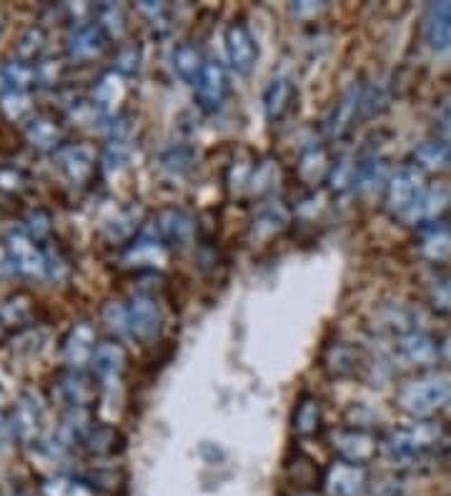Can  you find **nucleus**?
<instances>
[{
	"mask_svg": "<svg viewBox=\"0 0 451 496\" xmlns=\"http://www.w3.org/2000/svg\"><path fill=\"white\" fill-rule=\"evenodd\" d=\"M108 38L101 33L96 23L75 21V25L65 38V53L73 63H91L106 51Z\"/></svg>",
	"mask_w": 451,
	"mask_h": 496,
	"instance_id": "f3484780",
	"label": "nucleus"
},
{
	"mask_svg": "<svg viewBox=\"0 0 451 496\" xmlns=\"http://www.w3.org/2000/svg\"><path fill=\"white\" fill-rule=\"evenodd\" d=\"M11 91V86H8V78H5V73H3V68H0V98L5 96Z\"/></svg>",
	"mask_w": 451,
	"mask_h": 496,
	"instance_id": "052dcab7",
	"label": "nucleus"
},
{
	"mask_svg": "<svg viewBox=\"0 0 451 496\" xmlns=\"http://www.w3.org/2000/svg\"><path fill=\"white\" fill-rule=\"evenodd\" d=\"M88 484L98 489V491H106V494H116L126 484V476L116 472V469H98V472H91L86 479Z\"/></svg>",
	"mask_w": 451,
	"mask_h": 496,
	"instance_id": "de8ad7c7",
	"label": "nucleus"
},
{
	"mask_svg": "<svg viewBox=\"0 0 451 496\" xmlns=\"http://www.w3.org/2000/svg\"><path fill=\"white\" fill-rule=\"evenodd\" d=\"M18 496H28V494H18Z\"/></svg>",
	"mask_w": 451,
	"mask_h": 496,
	"instance_id": "69168bd1",
	"label": "nucleus"
},
{
	"mask_svg": "<svg viewBox=\"0 0 451 496\" xmlns=\"http://www.w3.org/2000/svg\"><path fill=\"white\" fill-rule=\"evenodd\" d=\"M0 109L5 113V119L8 120H28L33 119V103L31 96H28V91H8L5 96L0 98Z\"/></svg>",
	"mask_w": 451,
	"mask_h": 496,
	"instance_id": "79ce46f5",
	"label": "nucleus"
},
{
	"mask_svg": "<svg viewBox=\"0 0 451 496\" xmlns=\"http://www.w3.org/2000/svg\"><path fill=\"white\" fill-rule=\"evenodd\" d=\"M45 48V31L41 25H31L28 31L23 33L21 41L15 45V58H21L25 63H38L41 61V53Z\"/></svg>",
	"mask_w": 451,
	"mask_h": 496,
	"instance_id": "a19ab883",
	"label": "nucleus"
},
{
	"mask_svg": "<svg viewBox=\"0 0 451 496\" xmlns=\"http://www.w3.org/2000/svg\"><path fill=\"white\" fill-rule=\"evenodd\" d=\"M291 224V214L286 205L276 201V198H266L254 208V216L248 224V236L258 241V243H266L271 238L281 236Z\"/></svg>",
	"mask_w": 451,
	"mask_h": 496,
	"instance_id": "2eb2a0df",
	"label": "nucleus"
},
{
	"mask_svg": "<svg viewBox=\"0 0 451 496\" xmlns=\"http://www.w3.org/2000/svg\"><path fill=\"white\" fill-rule=\"evenodd\" d=\"M389 109V91L384 83H364L361 119H374Z\"/></svg>",
	"mask_w": 451,
	"mask_h": 496,
	"instance_id": "c03bdc74",
	"label": "nucleus"
},
{
	"mask_svg": "<svg viewBox=\"0 0 451 496\" xmlns=\"http://www.w3.org/2000/svg\"><path fill=\"white\" fill-rule=\"evenodd\" d=\"M23 224H25V234L38 243V241H45V238L51 236V231H53V218L51 214L45 211V208H33L28 216L23 218Z\"/></svg>",
	"mask_w": 451,
	"mask_h": 496,
	"instance_id": "49530a36",
	"label": "nucleus"
},
{
	"mask_svg": "<svg viewBox=\"0 0 451 496\" xmlns=\"http://www.w3.org/2000/svg\"><path fill=\"white\" fill-rule=\"evenodd\" d=\"M153 234L161 238L166 248H183L194 246L196 234H198V226H196V218L183 211V208H163L156 216V224H153Z\"/></svg>",
	"mask_w": 451,
	"mask_h": 496,
	"instance_id": "1a4fd4ad",
	"label": "nucleus"
},
{
	"mask_svg": "<svg viewBox=\"0 0 451 496\" xmlns=\"http://www.w3.org/2000/svg\"><path fill=\"white\" fill-rule=\"evenodd\" d=\"M293 496H321V494H316V491H296Z\"/></svg>",
	"mask_w": 451,
	"mask_h": 496,
	"instance_id": "e2e57ef3",
	"label": "nucleus"
},
{
	"mask_svg": "<svg viewBox=\"0 0 451 496\" xmlns=\"http://www.w3.org/2000/svg\"><path fill=\"white\" fill-rule=\"evenodd\" d=\"M140 211L136 205H130V208H123L119 211V216H113L108 221L106 226V238L110 243H130L133 236L140 231Z\"/></svg>",
	"mask_w": 451,
	"mask_h": 496,
	"instance_id": "f704fd0d",
	"label": "nucleus"
},
{
	"mask_svg": "<svg viewBox=\"0 0 451 496\" xmlns=\"http://www.w3.org/2000/svg\"><path fill=\"white\" fill-rule=\"evenodd\" d=\"M136 11H139L153 28H158L161 33L168 31L171 11H168L166 3H149V0H143V3H136Z\"/></svg>",
	"mask_w": 451,
	"mask_h": 496,
	"instance_id": "09e8293b",
	"label": "nucleus"
},
{
	"mask_svg": "<svg viewBox=\"0 0 451 496\" xmlns=\"http://www.w3.org/2000/svg\"><path fill=\"white\" fill-rule=\"evenodd\" d=\"M196 103L201 106L208 113H214L226 103V98L231 93V81H228V73H226L224 63L218 61H206L201 76L196 78L194 83Z\"/></svg>",
	"mask_w": 451,
	"mask_h": 496,
	"instance_id": "ddd939ff",
	"label": "nucleus"
},
{
	"mask_svg": "<svg viewBox=\"0 0 451 496\" xmlns=\"http://www.w3.org/2000/svg\"><path fill=\"white\" fill-rule=\"evenodd\" d=\"M444 439V429L437 421H414L408 426H398L384 436L381 449L391 462L397 464H411L419 462L427 453H431Z\"/></svg>",
	"mask_w": 451,
	"mask_h": 496,
	"instance_id": "f03ea898",
	"label": "nucleus"
},
{
	"mask_svg": "<svg viewBox=\"0 0 451 496\" xmlns=\"http://www.w3.org/2000/svg\"><path fill=\"white\" fill-rule=\"evenodd\" d=\"M8 336V326H5V321H3V316H0V341Z\"/></svg>",
	"mask_w": 451,
	"mask_h": 496,
	"instance_id": "680f3d73",
	"label": "nucleus"
},
{
	"mask_svg": "<svg viewBox=\"0 0 451 496\" xmlns=\"http://www.w3.org/2000/svg\"><path fill=\"white\" fill-rule=\"evenodd\" d=\"M296 98V88L289 76H273L269 86L264 91V113L271 123H279L281 119L289 116L291 106Z\"/></svg>",
	"mask_w": 451,
	"mask_h": 496,
	"instance_id": "393cba45",
	"label": "nucleus"
},
{
	"mask_svg": "<svg viewBox=\"0 0 451 496\" xmlns=\"http://www.w3.org/2000/svg\"><path fill=\"white\" fill-rule=\"evenodd\" d=\"M326 5L323 3H312V0H303V3H293L289 11L296 15V18H312V15H319Z\"/></svg>",
	"mask_w": 451,
	"mask_h": 496,
	"instance_id": "4d7b16f0",
	"label": "nucleus"
},
{
	"mask_svg": "<svg viewBox=\"0 0 451 496\" xmlns=\"http://www.w3.org/2000/svg\"><path fill=\"white\" fill-rule=\"evenodd\" d=\"M0 316H3L5 326H21V329H25L33 319V301L25 293H15V296H11L8 301L0 306Z\"/></svg>",
	"mask_w": 451,
	"mask_h": 496,
	"instance_id": "ea45409f",
	"label": "nucleus"
},
{
	"mask_svg": "<svg viewBox=\"0 0 451 496\" xmlns=\"http://www.w3.org/2000/svg\"><path fill=\"white\" fill-rule=\"evenodd\" d=\"M130 336H136L140 344H153L163 331V313L158 301L150 293H136L129 301Z\"/></svg>",
	"mask_w": 451,
	"mask_h": 496,
	"instance_id": "f8f14e48",
	"label": "nucleus"
},
{
	"mask_svg": "<svg viewBox=\"0 0 451 496\" xmlns=\"http://www.w3.org/2000/svg\"><path fill=\"white\" fill-rule=\"evenodd\" d=\"M331 158H329V151L323 146H309L303 148L299 156V163H296V176L303 186H319L326 184L329 178V171H331Z\"/></svg>",
	"mask_w": 451,
	"mask_h": 496,
	"instance_id": "cd10ccee",
	"label": "nucleus"
},
{
	"mask_svg": "<svg viewBox=\"0 0 451 496\" xmlns=\"http://www.w3.org/2000/svg\"><path fill=\"white\" fill-rule=\"evenodd\" d=\"M93 23H96L101 33L108 41H120L129 33V21H126V11L116 5V3H101L93 13Z\"/></svg>",
	"mask_w": 451,
	"mask_h": 496,
	"instance_id": "72a5a7b5",
	"label": "nucleus"
},
{
	"mask_svg": "<svg viewBox=\"0 0 451 496\" xmlns=\"http://www.w3.org/2000/svg\"><path fill=\"white\" fill-rule=\"evenodd\" d=\"M391 168H389L387 158L381 156H369V158H359V171H356L354 191L359 196H374L376 191H387L389 178H391Z\"/></svg>",
	"mask_w": 451,
	"mask_h": 496,
	"instance_id": "bb28decb",
	"label": "nucleus"
},
{
	"mask_svg": "<svg viewBox=\"0 0 451 496\" xmlns=\"http://www.w3.org/2000/svg\"><path fill=\"white\" fill-rule=\"evenodd\" d=\"M281 178V168L279 161H273V158H266V161H261L254 166V173H251V181H248V191L258 198H269L273 191H276V186H279Z\"/></svg>",
	"mask_w": 451,
	"mask_h": 496,
	"instance_id": "c9c22d12",
	"label": "nucleus"
},
{
	"mask_svg": "<svg viewBox=\"0 0 451 496\" xmlns=\"http://www.w3.org/2000/svg\"><path fill=\"white\" fill-rule=\"evenodd\" d=\"M397 404L398 409L417 419H429L439 411H451V378L444 374L408 378L397 391Z\"/></svg>",
	"mask_w": 451,
	"mask_h": 496,
	"instance_id": "f257e3e1",
	"label": "nucleus"
},
{
	"mask_svg": "<svg viewBox=\"0 0 451 496\" xmlns=\"http://www.w3.org/2000/svg\"><path fill=\"white\" fill-rule=\"evenodd\" d=\"M63 78V63L55 58H43L35 63V83L43 88H53L61 83Z\"/></svg>",
	"mask_w": 451,
	"mask_h": 496,
	"instance_id": "8fccbe9b",
	"label": "nucleus"
},
{
	"mask_svg": "<svg viewBox=\"0 0 451 496\" xmlns=\"http://www.w3.org/2000/svg\"><path fill=\"white\" fill-rule=\"evenodd\" d=\"M140 58L143 53H140L139 43H120L113 55V71L123 78L133 76V73H139Z\"/></svg>",
	"mask_w": 451,
	"mask_h": 496,
	"instance_id": "a18cd8bd",
	"label": "nucleus"
},
{
	"mask_svg": "<svg viewBox=\"0 0 451 496\" xmlns=\"http://www.w3.org/2000/svg\"><path fill=\"white\" fill-rule=\"evenodd\" d=\"M28 188V176L15 166H0V191L3 194H21Z\"/></svg>",
	"mask_w": 451,
	"mask_h": 496,
	"instance_id": "3c124183",
	"label": "nucleus"
},
{
	"mask_svg": "<svg viewBox=\"0 0 451 496\" xmlns=\"http://www.w3.org/2000/svg\"><path fill=\"white\" fill-rule=\"evenodd\" d=\"M126 364H129V357H126V348L119 341H98L96 354L91 361L96 381H101V384L119 381L123 377V371H126Z\"/></svg>",
	"mask_w": 451,
	"mask_h": 496,
	"instance_id": "412c9836",
	"label": "nucleus"
},
{
	"mask_svg": "<svg viewBox=\"0 0 451 496\" xmlns=\"http://www.w3.org/2000/svg\"><path fill=\"white\" fill-rule=\"evenodd\" d=\"M3 73L8 78L11 91H28L31 86H38L35 83V65L25 63L21 58H15L11 63L3 65Z\"/></svg>",
	"mask_w": 451,
	"mask_h": 496,
	"instance_id": "37998d69",
	"label": "nucleus"
},
{
	"mask_svg": "<svg viewBox=\"0 0 451 496\" xmlns=\"http://www.w3.org/2000/svg\"><path fill=\"white\" fill-rule=\"evenodd\" d=\"M361 100H364V83H351L333 100L321 120L323 136L329 140H344L354 130L356 120L361 119Z\"/></svg>",
	"mask_w": 451,
	"mask_h": 496,
	"instance_id": "7ed1b4c3",
	"label": "nucleus"
},
{
	"mask_svg": "<svg viewBox=\"0 0 451 496\" xmlns=\"http://www.w3.org/2000/svg\"><path fill=\"white\" fill-rule=\"evenodd\" d=\"M411 316L414 313L408 311V309H404V306H397V303H389V306H384L381 311H379V329H384V331H389V334H397V336H404L408 334V331H417L414 326H411Z\"/></svg>",
	"mask_w": 451,
	"mask_h": 496,
	"instance_id": "4c0bfd02",
	"label": "nucleus"
},
{
	"mask_svg": "<svg viewBox=\"0 0 451 496\" xmlns=\"http://www.w3.org/2000/svg\"><path fill=\"white\" fill-rule=\"evenodd\" d=\"M171 65L173 71H176V76L186 81V83H196V78L201 76V71H204L206 58L204 51L194 43V41H183L173 48L171 53Z\"/></svg>",
	"mask_w": 451,
	"mask_h": 496,
	"instance_id": "7c9ffc66",
	"label": "nucleus"
},
{
	"mask_svg": "<svg viewBox=\"0 0 451 496\" xmlns=\"http://www.w3.org/2000/svg\"><path fill=\"white\" fill-rule=\"evenodd\" d=\"M361 361H364L361 348L354 344H349V341H333V344L326 346V351H323V368H326V374L333 378L354 377L356 371H359V367H361Z\"/></svg>",
	"mask_w": 451,
	"mask_h": 496,
	"instance_id": "b1692460",
	"label": "nucleus"
},
{
	"mask_svg": "<svg viewBox=\"0 0 451 496\" xmlns=\"http://www.w3.org/2000/svg\"><path fill=\"white\" fill-rule=\"evenodd\" d=\"M441 358H444V361L451 367V334L441 341Z\"/></svg>",
	"mask_w": 451,
	"mask_h": 496,
	"instance_id": "bf43d9fd",
	"label": "nucleus"
},
{
	"mask_svg": "<svg viewBox=\"0 0 451 496\" xmlns=\"http://www.w3.org/2000/svg\"><path fill=\"white\" fill-rule=\"evenodd\" d=\"M55 166L63 173V178L73 186H86L98 168L96 148L86 143H63L55 151Z\"/></svg>",
	"mask_w": 451,
	"mask_h": 496,
	"instance_id": "9d476101",
	"label": "nucleus"
},
{
	"mask_svg": "<svg viewBox=\"0 0 451 496\" xmlns=\"http://www.w3.org/2000/svg\"><path fill=\"white\" fill-rule=\"evenodd\" d=\"M424 188H427L424 186V171H419L414 163H407V166L397 168V171L391 173L387 191H384V205H387V211L401 218L411 208V204L419 198Z\"/></svg>",
	"mask_w": 451,
	"mask_h": 496,
	"instance_id": "423d86ee",
	"label": "nucleus"
},
{
	"mask_svg": "<svg viewBox=\"0 0 451 496\" xmlns=\"http://www.w3.org/2000/svg\"><path fill=\"white\" fill-rule=\"evenodd\" d=\"M129 158V140L126 138H110L108 146L103 148V156H101V163L106 168H119L123 166V161Z\"/></svg>",
	"mask_w": 451,
	"mask_h": 496,
	"instance_id": "5fc2aeb1",
	"label": "nucleus"
},
{
	"mask_svg": "<svg viewBox=\"0 0 451 496\" xmlns=\"http://www.w3.org/2000/svg\"><path fill=\"white\" fill-rule=\"evenodd\" d=\"M11 426L13 439H18L25 446L41 442V432H43V411L38 406V401L31 394H23L18 404L11 411Z\"/></svg>",
	"mask_w": 451,
	"mask_h": 496,
	"instance_id": "a211bd4d",
	"label": "nucleus"
},
{
	"mask_svg": "<svg viewBox=\"0 0 451 496\" xmlns=\"http://www.w3.org/2000/svg\"><path fill=\"white\" fill-rule=\"evenodd\" d=\"M451 208V188L449 186H427L419 194V198L411 204L401 221L407 226L429 228L434 224H441V218L449 214Z\"/></svg>",
	"mask_w": 451,
	"mask_h": 496,
	"instance_id": "6e6552de",
	"label": "nucleus"
},
{
	"mask_svg": "<svg viewBox=\"0 0 451 496\" xmlns=\"http://www.w3.org/2000/svg\"><path fill=\"white\" fill-rule=\"evenodd\" d=\"M101 321L106 324L110 334L130 336V313L129 303L123 301H106L101 306Z\"/></svg>",
	"mask_w": 451,
	"mask_h": 496,
	"instance_id": "58836bf2",
	"label": "nucleus"
},
{
	"mask_svg": "<svg viewBox=\"0 0 451 496\" xmlns=\"http://www.w3.org/2000/svg\"><path fill=\"white\" fill-rule=\"evenodd\" d=\"M434 130L441 138L451 140V96L441 98V103L434 109Z\"/></svg>",
	"mask_w": 451,
	"mask_h": 496,
	"instance_id": "6e6d98bb",
	"label": "nucleus"
},
{
	"mask_svg": "<svg viewBox=\"0 0 451 496\" xmlns=\"http://www.w3.org/2000/svg\"><path fill=\"white\" fill-rule=\"evenodd\" d=\"M323 489L329 496H366L371 489V479L366 466L336 459L323 474Z\"/></svg>",
	"mask_w": 451,
	"mask_h": 496,
	"instance_id": "9b49d317",
	"label": "nucleus"
},
{
	"mask_svg": "<svg viewBox=\"0 0 451 496\" xmlns=\"http://www.w3.org/2000/svg\"><path fill=\"white\" fill-rule=\"evenodd\" d=\"M424 43L431 51H451V3H431L424 13Z\"/></svg>",
	"mask_w": 451,
	"mask_h": 496,
	"instance_id": "4be33fe9",
	"label": "nucleus"
},
{
	"mask_svg": "<svg viewBox=\"0 0 451 496\" xmlns=\"http://www.w3.org/2000/svg\"><path fill=\"white\" fill-rule=\"evenodd\" d=\"M25 140L38 151H58L63 146V129L51 116H33L25 123Z\"/></svg>",
	"mask_w": 451,
	"mask_h": 496,
	"instance_id": "c85d7f7f",
	"label": "nucleus"
},
{
	"mask_svg": "<svg viewBox=\"0 0 451 496\" xmlns=\"http://www.w3.org/2000/svg\"><path fill=\"white\" fill-rule=\"evenodd\" d=\"M397 354L401 361H407L408 367H431L441 358V344L427 331H408V334L397 339Z\"/></svg>",
	"mask_w": 451,
	"mask_h": 496,
	"instance_id": "6ab92c4d",
	"label": "nucleus"
},
{
	"mask_svg": "<svg viewBox=\"0 0 451 496\" xmlns=\"http://www.w3.org/2000/svg\"><path fill=\"white\" fill-rule=\"evenodd\" d=\"M191 166H194V153H191V148H186V146L171 148V151L163 156V168L176 173V176L186 173Z\"/></svg>",
	"mask_w": 451,
	"mask_h": 496,
	"instance_id": "603ef678",
	"label": "nucleus"
},
{
	"mask_svg": "<svg viewBox=\"0 0 451 496\" xmlns=\"http://www.w3.org/2000/svg\"><path fill=\"white\" fill-rule=\"evenodd\" d=\"M98 396V381L83 371H71L65 368L55 377L51 386V399L63 411L71 409H91V404Z\"/></svg>",
	"mask_w": 451,
	"mask_h": 496,
	"instance_id": "39448f33",
	"label": "nucleus"
},
{
	"mask_svg": "<svg viewBox=\"0 0 451 496\" xmlns=\"http://www.w3.org/2000/svg\"><path fill=\"white\" fill-rule=\"evenodd\" d=\"M431 306L441 313H451V273L449 276H441L431 283L429 291Z\"/></svg>",
	"mask_w": 451,
	"mask_h": 496,
	"instance_id": "864d4df0",
	"label": "nucleus"
},
{
	"mask_svg": "<svg viewBox=\"0 0 451 496\" xmlns=\"http://www.w3.org/2000/svg\"><path fill=\"white\" fill-rule=\"evenodd\" d=\"M13 439V426H11V419L0 411V446H5V444Z\"/></svg>",
	"mask_w": 451,
	"mask_h": 496,
	"instance_id": "13d9d810",
	"label": "nucleus"
},
{
	"mask_svg": "<svg viewBox=\"0 0 451 496\" xmlns=\"http://www.w3.org/2000/svg\"><path fill=\"white\" fill-rule=\"evenodd\" d=\"M331 442L333 453L341 459V462H349V464L366 466L369 462H374L376 453L381 449V442L376 439V434L366 432V429H359V426H344V429H336L329 436Z\"/></svg>",
	"mask_w": 451,
	"mask_h": 496,
	"instance_id": "0eeeda50",
	"label": "nucleus"
},
{
	"mask_svg": "<svg viewBox=\"0 0 451 496\" xmlns=\"http://www.w3.org/2000/svg\"><path fill=\"white\" fill-rule=\"evenodd\" d=\"M168 261V248L161 238L143 234L136 241H130L126 251H123V263L130 269H158Z\"/></svg>",
	"mask_w": 451,
	"mask_h": 496,
	"instance_id": "aec40b11",
	"label": "nucleus"
},
{
	"mask_svg": "<svg viewBox=\"0 0 451 496\" xmlns=\"http://www.w3.org/2000/svg\"><path fill=\"white\" fill-rule=\"evenodd\" d=\"M356 171H359V158H354V156H341V158H336V161L331 163L329 178H326L329 191L336 196L354 191Z\"/></svg>",
	"mask_w": 451,
	"mask_h": 496,
	"instance_id": "e433bc0d",
	"label": "nucleus"
},
{
	"mask_svg": "<svg viewBox=\"0 0 451 496\" xmlns=\"http://www.w3.org/2000/svg\"><path fill=\"white\" fill-rule=\"evenodd\" d=\"M126 93H129L126 78L119 76L116 71H108L93 86V106H96L98 113L113 116L120 109V103L126 100Z\"/></svg>",
	"mask_w": 451,
	"mask_h": 496,
	"instance_id": "a878e982",
	"label": "nucleus"
},
{
	"mask_svg": "<svg viewBox=\"0 0 451 496\" xmlns=\"http://www.w3.org/2000/svg\"><path fill=\"white\" fill-rule=\"evenodd\" d=\"M291 424H293V432L296 436H313V434H319L323 424V411L321 404L316 396H301L299 404H296V409H293V416H291Z\"/></svg>",
	"mask_w": 451,
	"mask_h": 496,
	"instance_id": "473e14b6",
	"label": "nucleus"
},
{
	"mask_svg": "<svg viewBox=\"0 0 451 496\" xmlns=\"http://www.w3.org/2000/svg\"><path fill=\"white\" fill-rule=\"evenodd\" d=\"M411 161L424 173H446L451 171V140L434 136L424 138L414 146Z\"/></svg>",
	"mask_w": 451,
	"mask_h": 496,
	"instance_id": "5701e85b",
	"label": "nucleus"
},
{
	"mask_svg": "<svg viewBox=\"0 0 451 496\" xmlns=\"http://www.w3.org/2000/svg\"><path fill=\"white\" fill-rule=\"evenodd\" d=\"M96 329L88 324V321L75 324L73 329L63 336V344H61V357H63L65 368H71V371H83L86 367H91L93 354H96Z\"/></svg>",
	"mask_w": 451,
	"mask_h": 496,
	"instance_id": "dca6fc26",
	"label": "nucleus"
},
{
	"mask_svg": "<svg viewBox=\"0 0 451 496\" xmlns=\"http://www.w3.org/2000/svg\"><path fill=\"white\" fill-rule=\"evenodd\" d=\"M226 55L228 63L236 71L238 76H248L258 61V45L254 33L248 31V25L244 21H234L226 28Z\"/></svg>",
	"mask_w": 451,
	"mask_h": 496,
	"instance_id": "4468645a",
	"label": "nucleus"
},
{
	"mask_svg": "<svg viewBox=\"0 0 451 496\" xmlns=\"http://www.w3.org/2000/svg\"><path fill=\"white\" fill-rule=\"evenodd\" d=\"M419 256L429 263H441L451 259V226L446 224H434L424 228L419 236Z\"/></svg>",
	"mask_w": 451,
	"mask_h": 496,
	"instance_id": "c756f323",
	"label": "nucleus"
},
{
	"mask_svg": "<svg viewBox=\"0 0 451 496\" xmlns=\"http://www.w3.org/2000/svg\"><path fill=\"white\" fill-rule=\"evenodd\" d=\"M5 253L13 271H18L23 279L43 281L48 279V259L45 248H41L25 231L15 228L5 236Z\"/></svg>",
	"mask_w": 451,
	"mask_h": 496,
	"instance_id": "20e7f679",
	"label": "nucleus"
},
{
	"mask_svg": "<svg viewBox=\"0 0 451 496\" xmlns=\"http://www.w3.org/2000/svg\"><path fill=\"white\" fill-rule=\"evenodd\" d=\"M83 449H86L91 456H98V459H108L113 453H119L123 449V436L116 426H108V424H93L91 432L83 436Z\"/></svg>",
	"mask_w": 451,
	"mask_h": 496,
	"instance_id": "2f4dec72",
	"label": "nucleus"
},
{
	"mask_svg": "<svg viewBox=\"0 0 451 496\" xmlns=\"http://www.w3.org/2000/svg\"><path fill=\"white\" fill-rule=\"evenodd\" d=\"M0 31H3V15H0Z\"/></svg>",
	"mask_w": 451,
	"mask_h": 496,
	"instance_id": "0e129e2a",
	"label": "nucleus"
}]
</instances>
